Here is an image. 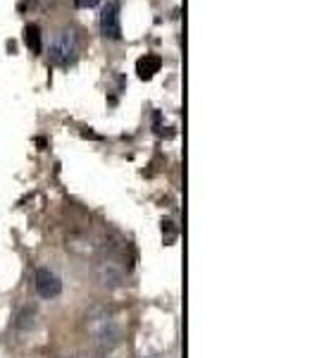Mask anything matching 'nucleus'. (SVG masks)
Here are the masks:
<instances>
[{
    "mask_svg": "<svg viewBox=\"0 0 317 358\" xmlns=\"http://www.w3.org/2000/svg\"><path fill=\"white\" fill-rule=\"evenodd\" d=\"M86 327H89L91 337H94L103 349H112V346L119 342V337H122L117 320H115V317L108 313V308H103V306L91 308L89 317H86Z\"/></svg>",
    "mask_w": 317,
    "mask_h": 358,
    "instance_id": "obj_1",
    "label": "nucleus"
},
{
    "mask_svg": "<svg viewBox=\"0 0 317 358\" xmlns=\"http://www.w3.org/2000/svg\"><path fill=\"white\" fill-rule=\"evenodd\" d=\"M79 53V43H77V34L74 29H62L55 34L53 43H50V62L55 67H69L77 60Z\"/></svg>",
    "mask_w": 317,
    "mask_h": 358,
    "instance_id": "obj_2",
    "label": "nucleus"
},
{
    "mask_svg": "<svg viewBox=\"0 0 317 358\" xmlns=\"http://www.w3.org/2000/svg\"><path fill=\"white\" fill-rule=\"evenodd\" d=\"M96 277L103 287L115 289V287H122L126 280V268L122 263V258L117 256H108L96 265Z\"/></svg>",
    "mask_w": 317,
    "mask_h": 358,
    "instance_id": "obj_3",
    "label": "nucleus"
},
{
    "mask_svg": "<svg viewBox=\"0 0 317 358\" xmlns=\"http://www.w3.org/2000/svg\"><path fill=\"white\" fill-rule=\"evenodd\" d=\"M101 34L108 41L122 38V22H119V0H108L101 15Z\"/></svg>",
    "mask_w": 317,
    "mask_h": 358,
    "instance_id": "obj_4",
    "label": "nucleus"
},
{
    "mask_svg": "<svg viewBox=\"0 0 317 358\" xmlns=\"http://www.w3.org/2000/svg\"><path fill=\"white\" fill-rule=\"evenodd\" d=\"M34 287H36V294L41 299H55V296H60V292H62L60 277L48 268L36 270V275H34Z\"/></svg>",
    "mask_w": 317,
    "mask_h": 358,
    "instance_id": "obj_5",
    "label": "nucleus"
},
{
    "mask_svg": "<svg viewBox=\"0 0 317 358\" xmlns=\"http://www.w3.org/2000/svg\"><path fill=\"white\" fill-rule=\"evenodd\" d=\"M160 65H163V60H160L158 55H146V57H141V60L136 62V69H138V77L141 79H153V74L158 72Z\"/></svg>",
    "mask_w": 317,
    "mask_h": 358,
    "instance_id": "obj_6",
    "label": "nucleus"
},
{
    "mask_svg": "<svg viewBox=\"0 0 317 358\" xmlns=\"http://www.w3.org/2000/svg\"><path fill=\"white\" fill-rule=\"evenodd\" d=\"M24 41L29 45L31 53H41L43 50V43H41V34H38V27L36 24H29L24 29Z\"/></svg>",
    "mask_w": 317,
    "mask_h": 358,
    "instance_id": "obj_7",
    "label": "nucleus"
},
{
    "mask_svg": "<svg viewBox=\"0 0 317 358\" xmlns=\"http://www.w3.org/2000/svg\"><path fill=\"white\" fill-rule=\"evenodd\" d=\"M98 3H101V0H74V5H77L79 10H91V8H96Z\"/></svg>",
    "mask_w": 317,
    "mask_h": 358,
    "instance_id": "obj_8",
    "label": "nucleus"
}]
</instances>
